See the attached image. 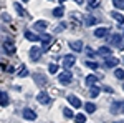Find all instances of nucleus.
Here are the masks:
<instances>
[{
  "mask_svg": "<svg viewBox=\"0 0 124 123\" xmlns=\"http://www.w3.org/2000/svg\"><path fill=\"white\" fill-rule=\"evenodd\" d=\"M109 112L113 115H119L124 112V100H117V102H113L111 106H109Z\"/></svg>",
  "mask_w": 124,
  "mask_h": 123,
  "instance_id": "f257e3e1",
  "label": "nucleus"
},
{
  "mask_svg": "<svg viewBox=\"0 0 124 123\" xmlns=\"http://www.w3.org/2000/svg\"><path fill=\"white\" fill-rule=\"evenodd\" d=\"M41 53H43V48H40V47H31V48H30V52H28L30 60H31V62H38L40 57H41Z\"/></svg>",
  "mask_w": 124,
  "mask_h": 123,
  "instance_id": "f03ea898",
  "label": "nucleus"
},
{
  "mask_svg": "<svg viewBox=\"0 0 124 123\" xmlns=\"http://www.w3.org/2000/svg\"><path fill=\"white\" fill-rule=\"evenodd\" d=\"M58 80H60L63 85H68V83H71V82H73V73H71V72H68V70H65V72H61V73L58 75Z\"/></svg>",
  "mask_w": 124,
  "mask_h": 123,
  "instance_id": "7ed1b4c3",
  "label": "nucleus"
},
{
  "mask_svg": "<svg viewBox=\"0 0 124 123\" xmlns=\"http://www.w3.org/2000/svg\"><path fill=\"white\" fill-rule=\"evenodd\" d=\"M109 42L114 45V47H117L119 50H124V43H123V35H119V33H114L113 37H109Z\"/></svg>",
  "mask_w": 124,
  "mask_h": 123,
  "instance_id": "20e7f679",
  "label": "nucleus"
},
{
  "mask_svg": "<svg viewBox=\"0 0 124 123\" xmlns=\"http://www.w3.org/2000/svg\"><path fill=\"white\" fill-rule=\"evenodd\" d=\"M37 102L41 105H50L51 103V96L46 93V92H40L38 95H37Z\"/></svg>",
  "mask_w": 124,
  "mask_h": 123,
  "instance_id": "39448f33",
  "label": "nucleus"
},
{
  "mask_svg": "<svg viewBox=\"0 0 124 123\" xmlns=\"http://www.w3.org/2000/svg\"><path fill=\"white\" fill-rule=\"evenodd\" d=\"M75 63H76V57H75V55L68 53V55L63 57V66H65V68H71Z\"/></svg>",
  "mask_w": 124,
  "mask_h": 123,
  "instance_id": "423d86ee",
  "label": "nucleus"
},
{
  "mask_svg": "<svg viewBox=\"0 0 124 123\" xmlns=\"http://www.w3.org/2000/svg\"><path fill=\"white\" fill-rule=\"evenodd\" d=\"M40 42H41V43H43V52H46L48 50V45H50V43H51V42H53V37H51V35H48V33H41V35H40Z\"/></svg>",
  "mask_w": 124,
  "mask_h": 123,
  "instance_id": "0eeeda50",
  "label": "nucleus"
},
{
  "mask_svg": "<svg viewBox=\"0 0 124 123\" xmlns=\"http://www.w3.org/2000/svg\"><path fill=\"white\" fill-rule=\"evenodd\" d=\"M22 116H23L25 120H30V122L37 120V113H35L31 108H23V110H22Z\"/></svg>",
  "mask_w": 124,
  "mask_h": 123,
  "instance_id": "6e6552de",
  "label": "nucleus"
},
{
  "mask_svg": "<svg viewBox=\"0 0 124 123\" xmlns=\"http://www.w3.org/2000/svg\"><path fill=\"white\" fill-rule=\"evenodd\" d=\"M66 100L68 102H70V105H71V106H75V108H79V106H81V100H79V98H78L76 95H68L66 96Z\"/></svg>",
  "mask_w": 124,
  "mask_h": 123,
  "instance_id": "1a4fd4ad",
  "label": "nucleus"
},
{
  "mask_svg": "<svg viewBox=\"0 0 124 123\" xmlns=\"http://www.w3.org/2000/svg\"><path fill=\"white\" fill-rule=\"evenodd\" d=\"M3 50H5V53H7V55H13V53L17 52L15 45H13L12 42H8V40H7V42L3 43Z\"/></svg>",
  "mask_w": 124,
  "mask_h": 123,
  "instance_id": "9d476101",
  "label": "nucleus"
},
{
  "mask_svg": "<svg viewBox=\"0 0 124 123\" xmlns=\"http://www.w3.org/2000/svg\"><path fill=\"white\" fill-rule=\"evenodd\" d=\"M117 63H119V60H117L116 57H106L104 65L108 66V68H116V66H117Z\"/></svg>",
  "mask_w": 124,
  "mask_h": 123,
  "instance_id": "9b49d317",
  "label": "nucleus"
},
{
  "mask_svg": "<svg viewBox=\"0 0 124 123\" xmlns=\"http://www.w3.org/2000/svg\"><path fill=\"white\" fill-rule=\"evenodd\" d=\"M68 45H70V48H71L73 52H76V53L83 50V42H81V40H76V42H70Z\"/></svg>",
  "mask_w": 124,
  "mask_h": 123,
  "instance_id": "f8f14e48",
  "label": "nucleus"
},
{
  "mask_svg": "<svg viewBox=\"0 0 124 123\" xmlns=\"http://www.w3.org/2000/svg\"><path fill=\"white\" fill-rule=\"evenodd\" d=\"M35 83L38 86H43V85H46V76L45 75H41V73H35Z\"/></svg>",
  "mask_w": 124,
  "mask_h": 123,
  "instance_id": "ddd939ff",
  "label": "nucleus"
},
{
  "mask_svg": "<svg viewBox=\"0 0 124 123\" xmlns=\"http://www.w3.org/2000/svg\"><path fill=\"white\" fill-rule=\"evenodd\" d=\"M98 53H99L101 57H111V55H113V48H109V47H99V48H98Z\"/></svg>",
  "mask_w": 124,
  "mask_h": 123,
  "instance_id": "4468645a",
  "label": "nucleus"
},
{
  "mask_svg": "<svg viewBox=\"0 0 124 123\" xmlns=\"http://www.w3.org/2000/svg\"><path fill=\"white\" fill-rule=\"evenodd\" d=\"M25 38L30 40V42H40V35H35L31 30H27L25 32Z\"/></svg>",
  "mask_w": 124,
  "mask_h": 123,
  "instance_id": "2eb2a0df",
  "label": "nucleus"
},
{
  "mask_svg": "<svg viewBox=\"0 0 124 123\" xmlns=\"http://www.w3.org/2000/svg\"><path fill=\"white\" fill-rule=\"evenodd\" d=\"M108 32H109V30L106 28V27H99V28H96V30H94V37L103 38V37H106V35H108Z\"/></svg>",
  "mask_w": 124,
  "mask_h": 123,
  "instance_id": "dca6fc26",
  "label": "nucleus"
},
{
  "mask_svg": "<svg viewBox=\"0 0 124 123\" xmlns=\"http://www.w3.org/2000/svg\"><path fill=\"white\" fill-rule=\"evenodd\" d=\"M46 27H48V22H45V20H38V22L33 23V28L35 30H45Z\"/></svg>",
  "mask_w": 124,
  "mask_h": 123,
  "instance_id": "f3484780",
  "label": "nucleus"
},
{
  "mask_svg": "<svg viewBox=\"0 0 124 123\" xmlns=\"http://www.w3.org/2000/svg\"><path fill=\"white\" fill-rule=\"evenodd\" d=\"M85 23H86V27H93V25L98 23V19L93 17V15H88V17L85 19Z\"/></svg>",
  "mask_w": 124,
  "mask_h": 123,
  "instance_id": "a211bd4d",
  "label": "nucleus"
},
{
  "mask_svg": "<svg viewBox=\"0 0 124 123\" xmlns=\"http://www.w3.org/2000/svg\"><path fill=\"white\" fill-rule=\"evenodd\" d=\"M96 82H98V76H96V75H88V76H86V78H85V83H86V85H88V86L94 85Z\"/></svg>",
  "mask_w": 124,
  "mask_h": 123,
  "instance_id": "6ab92c4d",
  "label": "nucleus"
},
{
  "mask_svg": "<svg viewBox=\"0 0 124 123\" xmlns=\"http://www.w3.org/2000/svg\"><path fill=\"white\" fill-rule=\"evenodd\" d=\"M89 88H91V90H89V96H91V98H96V96L99 95V92H101V88L96 86V85H91Z\"/></svg>",
  "mask_w": 124,
  "mask_h": 123,
  "instance_id": "aec40b11",
  "label": "nucleus"
},
{
  "mask_svg": "<svg viewBox=\"0 0 124 123\" xmlns=\"http://www.w3.org/2000/svg\"><path fill=\"white\" fill-rule=\"evenodd\" d=\"M111 17H113L114 20H117V23H121V25L124 23V17L119 13V12H116V10H114V12H111Z\"/></svg>",
  "mask_w": 124,
  "mask_h": 123,
  "instance_id": "412c9836",
  "label": "nucleus"
},
{
  "mask_svg": "<svg viewBox=\"0 0 124 123\" xmlns=\"http://www.w3.org/2000/svg\"><path fill=\"white\" fill-rule=\"evenodd\" d=\"M0 105H2V106H7V105H8V95L5 93V92L0 93Z\"/></svg>",
  "mask_w": 124,
  "mask_h": 123,
  "instance_id": "4be33fe9",
  "label": "nucleus"
},
{
  "mask_svg": "<svg viewBox=\"0 0 124 123\" xmlns=\"http://www.w3.org/2000/svg\"><path fill=\"white\" fill-rule=\"evenodd\" d=\"M99 3H101V0H89V2H88V9H89V10L98 9V7H99Z\"/></svg>",
  "mask_w": 124,
  "mask_h": 123,
  "instance_id": "5701e85b",
  "label": "nucleus"
},
{
  "mask_svg": "<svg viewBox=\"0 0 124 123\" xmlns=\"http://www.w3.org/2000/svg\"><path fill=\"white\" fill-rule=\"evenodd\" d=\"M114 76L117 80H124V70L123 68H116L114 70Z\"/></svg>",
  "mask_w": 124,
  "mask_h": 123,
  "instance_id": "b1692460",
  "label": "nucleus"
},
{
  "mask_svg": "<svg viewBox=\"0 0 124 123\" xmlns=\"http://www.w3.org/2000/svg\"><path fill=\"white\" fill-rule=\"evenodd\" d=\"M75 122L76 123H86V115L85 113H78L75 116Z\"/></svg>",
  "mask_w": 124,
  "mask_h": 123,
  "instance_id": "393cba45",
  "label": "nucleus"
},
{
  "mask_svg": "<svg viewBox=\"0 0 124 123\" xmlns=\"http://www.w3.org/2000/svg\"><path fill=\"white\" fill-rule=\"evenodd\" d=\"M63 13H65V9H61V7H56V9H53V15L55 17H63Z\"/></svg>",
  "mask_w": 124,
  "mask_h": 123,
  "instance_id": "a878e982",
  "label": "nucleus"
},
{
  "mask_svg": "<svg viewBox=\"0 0 124 123\" xmlns=\"http://www.w3.org/2000/svg\"><path fill=\"white\" fill-rule=\"evenodd\" d=\"M86 66H89V68H93V70H98V68H99V63L94 62V60H88V62H86Z\"/></svg>",
  "mask_w": 124,
  "mask_h": 123,
  "instance_id": "bb28decb",
  "label": "nucleus"
},
{
  "mask_svg": "<svg viewBox=\"0 0 124 123\" xmlns=\"http://www.w3.org/2000/svg\"><path fill=\"white\" fill-rule=\"evenodd\" d=\"M113 5L119 10H124V0H113Z\"/></svg>",
  "mask_w": 124,
  "mask_h": 123,
  "instance_id": "cd10ccee",
  "label": "nucleus"
},
{
  "mask_svg": "<svg viewBox=\"0 0 124 123\" xmlns=\"http://www.w3.org/2000/svg\"><path fill=\"white\" fill-rule=\"evenodd\" d=\"M85 110L88 112V113H93V112L96 110V105L94 103H86L85 105Z\"/></svg>",
  "mask_w": 124,
  "mask_h": 123,
  "instance_id": "c85d7f7f",
  "label": "nucleus"
},
{
  "mask_svg": "<svg viewBox=\"0 0 124 123\" xmlns=\"http://www.w3.org/2000/svg\"><path fill=\"white\" fill-rule=\"evenodd\" d=\"M13 7H15V10H17L18 15H25V9H23L20 3H13Z\"/></svg>",
  "mask_w": 124,
  "mask_h": 123,
  "instance_id": "c756f323",
  "label": "nucleus"
},
{
  "mask_svg": "<svg viewBox=\"0 0 124 123\" xmlns=\"http://www.w3.org/2000/svg\"><path fill=\"white\" fill-rule=\"evenodd\" d=\"M48 72L50 73H58V65L56 63H50L48 65Z\"/></svg>",
  "mask_w": 124,
  "mask_h": 123,
  "instance_id": "7c9ffc66",
  "label": "nucleus"
},
{
  "mask_svg": "<svg viewBox=\"0 0 124 123\" xmlns=\"http://www.w3.org/2000/svg\"><path fill=\"white\" fill-rule=\"evenodd\" d=\"M17 75H18L20 78H23V76H28V70L23 66V68H20V70H18V73H17Z\"/></svg>",
  "mask_w": 124,
  "mask_h": 123,
  "instance_id": "2f4dec72",
  "label": "nucleus"
},
{
  "mask_svg": "<svg viewBox=\"0 0 124 123\" xmlns=\"http://www.w3.org/2000/svg\"><path fill=\"white\" fill-rule=\"evenodd\" d=\"M63 115H65L66 118H73V112H71V108H63Z\"/></svg>",
  "mask_w": 124,
  "mask_h": 123,
  "instance_id": "473e14b6",
  "label": "nucleus"
},
{
  "mask_svg": "<svg viewBox=\"0 0 124 123\" xmlns=\"http://www.w3.org/2000/svg\"><path fill=\"white\" fill-rule=\"evenodd\" d=\"M101 90H104L106 93H113V92H114V90H113L111 86H108V85H104V86H103V88H101Z\"/></svg>",
  "mask_w": 124,
  "mask_h": 123,
  "instance_id": "72a5a7b5",
  "label": "nucleus"
},
{
  "mask_svg": "<svg viewBox=\"0 0 124 123\" xmlns=\"http://www.w3.org/2000/svg\"><path fill=\"white\" fill-rule=\"evenodd\" d=\"M0 17H2V20H5V22H10V15L8 13H2Z\"/></svg>",
  "mask_w": 124,
  "mask_h": 123,
  "instance_id": "f704fd0d",
  "label": "nucleus"
},
{
  "mask_svg": "<svg viewBox=\"0 0 124 123\" xmlns=\"http://www.w3.org/2000/svg\"><path fill=\"white\" fill-rule=\"evenodd\" d=\"M86 53H88V58H89V57H94V52H91V50H86Z\"/></svg>",
  "mask_w": 124,
  "mask_h": 123,
  "instance_id": "c9c22d12",
  "label": "nucleus"
},
{
  "mask_svg": "<svg viewBox=\"0 0 124 123\" xmlns=\"http://www.w3.org/2000/svg\"><path fill=\"white\" fill-rule=\"evenodd\" d=\"M75 2H76L78 5H81V3H83V0H75Z\"/></svg>",
  "mask_w": 124,
  "mask_h": 123,
  "instance_id": "e433bc0d",
  "label": "nucleus"
},
{
  "mask_svg": "<svg viewBox=\"0 0 124 123\" xmlns=\"http://www.w3.org/2000/svg\"><path fill=\"white\" fill-rule=\"evenodd\" d=\"M116 123H124V120H117V122H116Z\"/></svg>",
  "mask_w": 124,
  "mask_h": 123,
  "instance_id": "4c0bfd02",
  "label": "nucleus"
},
{
  "mask_svg": "<svg viewBox=\"0 0 124 123\" xmlns=\"http://www.w3.org/2000/svg\"><path fill=\"white\" fill-rule=\"evenodd\" d=\"M60 2H61V3H65V2H66V0H60Z\"/></svg>",
  "mask_w": 124,
  "mask_h": 123,
  "instance_id": "58836bf2",
  "label": "nucleus"
},
{
  "mask_svg": "<svg viewBox=\"0 0 124 123\" xmlns=\"http://www.w3.org/2000/svg\"><path fill=\"white\" fill-rule=\"evenodd\" d=\"M23 2H28V0H23Z\"/></svg>",
  "mask_w": 124,
  "mask_h": 123,
  "instance_id": "ea45409f",
  "label": "nucleus"
},
{
  "mask_svg": "<svg viewBox=\"0 0 124 123\" xmlns=\"http://www.w3.org/2000/svg\"><path fill=\"white\" fill-rule=\"evenodd\" d=\"M0 93H2V92H0Z\"/></svg>",
  "mask_w": 124,
  "mask_h": 123,
  "instance_id": "a19ab883",
  "label": "nucleus"
}]
</instances>
